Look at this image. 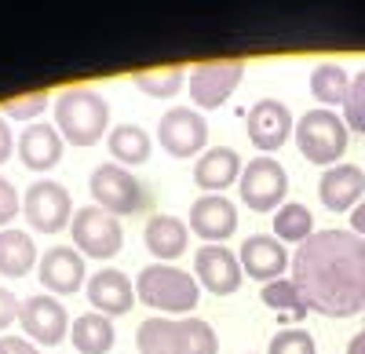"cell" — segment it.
Wrapping results in <instances>:
<instances>
[{"mask_svg": "<svg viewBox=\"0 0 365 354\" xmlns=\"http://www.w3.org/2000/svg\"><path fill=\"white\" fill-rule=\"evenodd\" d=\"M292 285L314 314H365V241L351 230H314L292 252Z\"/></svg>", "mask_w": 365, "mask_h": 354, "instance_id": "6da1fadb", "label": "cell"}, {"mask_svg": "<svg viewBox=\"0 0 365 354\" xmlns=\"http://www.w3.org/2000/svg\"><path fill=\"white\" fill-rule=\"evenodd\" d=\"M139 354H220V336L205 318H146L135 329Z\"/></svg>", "mask_w": 365, "mask_h": 354, "instance_id": "7a4b0ae2", "label": "cell"}, {"mask_svg": "<svg viewBox=\"0 0 365 354\" xmlns=\"http://www.w3.org/2000/svg\"><path fill=\"white\" fill-rule=\"evenodd\" d=\"M110 106L96 88H66L55 99V128L73 146H96L106 139Z\"/></svg>", "mask_w": 365, "mask_h": 354, "instance_id": "3957f363", "label": "cell"}, {"mask_svg": "<svg viewBox=\"0 0 365 354\" xmlns=\"http://www.w3.org/2000/svg\"><path fill=\"white\" fill-rule=\"evenodd\" d=\"M135 300L161 314H190L201 300V285L172 263H150L135 278Z\"/></svg>", "mask_w": 365, "mask_h": 354, "instance_id": "277c9868", "label": "cell"}, {"mask_svg": "<svg viewBox=\"0 0 365 354\" xmlns=\"http://www.w3.org/2000/svg\"><path fill=\"white\" fill-rule=\"evenodd\" d=\"M292 135H296L299 154L318 168L340 165V157L347 154V142H351V132L336 110H307L296 121Z\"/></svg>", "mask_w": 365, "mask_h": 354, "instance_id": "5b68a950", "label": "cell"}, {"mask_svg": "<svg viewBox=\"0 0 365 354\" xmlns=\"http://www.w3.org/2000/svg\"><path fill=\"white\" fill-rule=\"evenodd\" d=\"M88 190H91V197H96L99 209L110 212V216H117V219L120 216H135V212H143L146 204H150L146 187L135 179L128 168H120L113 161H106V165H99L96 172H91Z\"/></svg>", "mask_w": 365, "mask_h": 354, "instance_id": "8992f818", "label": "cell"}, {"mask_svg": "<svg viewBox=\"0 0 365 354\" xmlns=\"http://www.w3.org/2000/svg\"><path fill=\"white\" fill-rule=\"evenodd\" d=\"M70 238H73V249L81 256L110 259L125 245V227H120L117 216L103 212L99 204H81L70 219Z\"/></svg>", "mask_w": 365, "mask_h": 354, "instance_id": "52a82bcc", "label": "cell"}, {"mask_svg": "<svg viewBox=\"0 0 365 354\" xmlns=\"http://www.w3.org/2000/svg\"><path fill=\"white\" fill-rule=\"evenodd\" d=\"M237 190L252 212H278L289 197V172L274 157H252L241 172Z\"/></svg>", "mask_w": 365, "mask_h": 354, "instance_id": "ba28073f", "label": "cell"}, {"mask_svg": "<svg viewBox=\"0 0 365 354\" xmlns=\"http://www.w3.org/2000/svg\"><path fill=\"white\" fill-rule=\"evenodd\" d=\"M22 216L26 223L34 227L37 234H58V230H70L73 219V201L70 190L55 179H37L22 194Z\"/></svg>", "mask_w": 365, "mask_h": 354, "instance_id": "9c48e42d", "label": "cell"}, {"mask_svg": "<svg viewBox=\"0 0 365 354\" xmlns=\"http://www.w3.org/2000/svg\"><path fill=\"white\" fill-rule=\"evenodd\" d=\"M241 77H245V63L241 58H216V63H201L187 73V92L201 110H220L234 92H237V84Z\"/></svg>", "mask_w": 365, "mask_h": 354, "instance_id": "30bf717a", "label": "cell"}, {"mask_svg": "<svg viewBox=\"0 0 365 354\" xmlns=\"http://www.w3.org/2000/svg\"><path fill=\"white\" fill-rule=\"evenodd\" d=\"M19 321L29 343H44V347H58L70 336V311L58 303L48 292H37V296L22 300L19 307Z\"/></svg>", "mask_w": 365, "mask_h": 354, "instance_id": "8fae6325", "label": "cell"}, {"mask_svg": "<svg viewBox=\"0 0 365 354\" xmlns=\"http://www.w3.org/2000/svg\"><path fill=\"white\" fill-rule=\"evenodd\" d=\"M158 142L165 146V154H172L179 161H187L194 154H205V146H208V121H205V113L187 110V106L168 110L161 117V125H158Z\"/></svg>", "mask_w": 365, "mask_h": 354, "instance_id": "7c38bea8", "label": "cell"}, {"mask_svg": "<svg viewBox=\"0 0 365 354\" xmlns=\"http://www.w3.org/2000/svg\"><path fill=\"white\" fill-rule=\"evenodd\" d=\"M194 278L212 296H234L245 281V271H241L237 252H230L227 245H201L194 256Z\"/></svg>", "mask_w": 365, "mask_h": 354, "instance_id": "4fadbf2b", "label": "cell"}, {"mask_svg": "<svg viewBox=\"0 0 365 354\" xmlns=\"http://www.w3.org/2000/svg\"><path fill=\"white\" fill-rule=\"evenodd\" d=\"M296 121H292V110L282 99H259L249 106V139L256 150H263V157H270L274 150L292 139Z\"/></svg>", "mask_w": 365, "mask_h": 354, "instance_id": "5bb4252c", "label": "cell"}, {"mask_svg": "<svg viewBox=\"0 0 365 354\" xmlns=\"http://www.w3.org/2000/svg\"><path fill=\"white\" fill-rule=\"evenodd\" d=\"M237 259H241V271L256 281H278L285 274V267H292V256L289 249L274 238V234H252V238L241 241L237 249Z\"/></svg>", "mask_w": 365, "mask_h": 354, "instance_id": "9a60e30c", "label": "cell"}, {"mask_svg": "<svg viewBox=\"0 0 365 354\" xmlns=\"http://www.w3.org/2000/svg\"><path fill=\"white\" fill-rule=\"evenodd\" d=\"M37 278L48 288V296H73L84 285V256L70 245H55L41 256Z\"/></svg>", "mask_w": 365, "mask_h": 354, "instance_id": "2e32d148", "label": "cell"}, {"mask_svg": "<svg viewBox=\"0 0 365 354\" xmlns=\"http://www.w3.org/2000/svg\"><path fill=\"white\" fill-rule=\"evenodd\" d=\"M88 303L96 314H106L113 321L117 314H128L135 307V281L125 271L103 267L88 278Z\"/></svg>", "mask_w": 365, "mask_h": 354, "instance_id": "e0dca14e", "label": "cell"}, {"mask_svg": "<svg viewBox=\"0 0 365 354\" xmlns=\"http://www.w3.org/2000/svg\"><path fill=\"white\" fill-rule=\"evenodd\" d=\"M187 227L205 238L208 245H223L230 234L237 230V209L230 197H220V194H205L190 204V219Z\"/></svg>", "mask_w": 365, "mask_h": 354, "instance_id": "ac0fdd59", "label": "cell"}, {"mask_svg": "<svg viewBox=\"0 0 365 354\" xmlns=\"http://www.w3.org/2000/svg\"><path fill=\"white\" fill-rule=\"evenodd\" d=\"M318 197L329 212H354L365 201V172L358 165H332L318 179Z\"/></svg>", "mask_w": 365, "mask_h": 354, "instance_id": "d6986e66", "label": "cell"}, {"mask_svg": "<svg viewBox=\"0 0 365 354\" xmlns=\"http://www.w3.org/2000/svg\"><path fill=\"white\" fill-rule=\"evenodd\" d=\"M63 146L66 139L58 135L55 125H26L22 128V139L15 142V150H19V161L29 168V172H51L58 161H63Z\"/></svg>", "mask_w": 365, "mask_h": 354, "instance_id": "ffe728a7", "label": "cell"}, {"mask_svg": "<svg viewBox=\"0 0 365 354\" xmlns=\"http://www.w3.org/2000/svg\"><path fill=\"white\" fill-rule=\"evenodd\" d=\"M241 172H245V161L234 146H208L194 165V183L205 194H220L241 179Z\"/></svg>", "mask_w": 365, "mask_h": 354, "instance_id": "44dd1931", "label": "cell"}, {"mask_svg": "<svg viewBox=\"0 0 365 354\" xmlns=\"http://www.w3.org/2000/svg\"><path fill=\"white\" fill-rule=\"evenodd\" d=\"M143 241L150 249V256H158V263H172L187 252L190 245V227L175 219V216H154L143 230Z\"/></svg>", "mask_w": 365, "mask_h": 354, "instance_id": "7402d4cb", "label": "cell"}, {"mask_svg": "<svg viewBox=\"0 0 365 354\" xmlns=\"http://www.w3.org/2000/svg\"><path fill=\"white\" fill-rule=\"evenodd\" d=\"M41 263V252L26 230H0V278H26Z\"/></svg>", "mask_w": 365, "mask_h": 354, "instance_id": "603a6c76", "label": "cell"}, {"mask_svg": "<svg viewBox=\"0 0 365 354\" xmlns=\"http://www.w3.org/2000/svg\"><path fill=\"white\" fill-rule=\"evenodd\" d=\"M113 321L106 314H77L70 321V343L81 350V354H110L113 350Z\"/></svg>", "mask_w": 365, "mask_h": 354, "instance_id": "cb8c5ba5", "label": "cell"}, {"mask_svg": "<svg viewBox=\"0 0 365 354\" xmlns=\"http://www.w3.org/2000/svg\"><path fill=\"white\" fill-rule=\"evenodd\" d=\"M106 146H110V157H113V165H120V168H132V165H146V161H150V150H154V139H150V135H146L139 125H117V128H110Z\"/></svg>", "mask_w": 365, "mask_h": 354, "instance_id": "d4e9b609", "label": "cell"}, {"mask_svg": "<svg viewBox=\"0 0 365 354\" xmlns=\"http://www.w3.org/2000/svg\"><path fill=\"white\" fill-rule=\"evenodd\" d=\"M274 238H278L282 245H303L314 234V216L307 204H299V201H285L278 212H274Z\"/></svg>", "mask_w": 365, "mask_h": 354, "instance_id": "484cf974", "label": "cell"}, {"mask_svg": "<svg viewBox=\"0 0 365 354\" xmlns=\"http://www.w3.org/2000/svg\"><path fill=\"white\" fill-rule=\"evenodd\" d=\"M351 92V73L340 63H318L311 70V95L322 106H344Z\"/></svg>", "mask_w": 365, "mask_h": 354, "instance_id": "4316f807", "label": "cell"}, {"mask_svg": "<svg viewBox=\"0 0 365 354\" xmlns=\"http://www.w3.org/2000/svg\"><path fill=\"white\" fill-rule=\"evenodd\" d=\"M132 84L139 88L143 95H154V99H172L187 88V70L179 66H158V70H135Z\"/></svg>", "mask_w": 365, "mask_h": 354, "instance_id": "83f0119b", "label": "cell"}, {"mask_svg": "<svg viewBox=\"0 0 365 354\" xmlns=\"http://www.w3.org/2000/svg\"><path fill=\"white\" fill-rule=\"evenodd\" d=\"M259 300L270 307V311H282V314H289V318H307L311 314V307H307V300L299 296V288L292 285V278H278V281H270V285H263V292H259Z\"/></svg>", "mask_w": 365, "mask_h": 354, "instance_id": "f1b7e54d", "label": "cell"}, {"mask_svg": "<svg viewBox=\"0 0 365 354\" xmlns=\"http://www.w3.org/2000/svg\"><path fill=\"white\" fill-rule=\"evenodd\" d=\"M48 92H29V95H15V99H4L0 103V110H4L8 121H29L37 125V117L48 110Z\"/></svg>", "mask_w": 365, "mask_h": 354, "instance_id": "f546056e", "label": "cell"}, {"mask_svg": "<svg viewBox=\"0 0 365 354\" xmlns=\"http://www.w3.org/2000/svg\"><path fill=\"white\" fill-rule=\"evenodd\" d=\"M344 125L354 135H365V70H358L351 77V92L344 103Z\"/></svg>", "mask_w": 365, "mask_h": 354, "instance_id": "4dcf8cb0", "label": "cell"}, {"mask_svg": "<svg viewBox=\"0 0 365 354\" xmlns=\"http://www.w3.org/2000/svg\"><path fill=\"white\" fill-rule=\"evenodd\" d=\"M267 354H318V343L307 329H278L270 336Z\"/></svg>", "mask_w": 365, "mask_h": 354, "instance_id": "1f68e13d", "label": "cell"}, {"mask_svg": "<svg viewBox=\"0 0 365 354\" xmlns=\"http://www.w3.org/2000/svg\"><path fill=\"white\" fill-rule=\"evenodd\" d=\"M19 209H22V201H19L15 183L0 175V230H8V223L19 216Z\"/></svg>", "mask_w": 365, "mask_h": 354, "instance_id": "d6a6232c", "label": "cell"}, {"mask_svg": "<svg viewBox=\"0 0 365 354\" xmlns=\"http://www.w3.org/2000/svg\"><path fill=\"white\" fill-rule=\"evenodd\" d=\"M19 300H15V292L11 288H0V329H8L11 321H19Z\"/></svg>", "mask_w": 365, "mask_h": 354, "instance_id": "836d02e7", "label": "cell"}, {"mask_svg": "<svg viewBox=\"0 0 365 354\" xmlns=\"http://www.w3.org/2000/svg\"><path fill=\"white\" fill-rule=\"evenodd\" d=\"M15 154V135H11V125H8V117L0 113V165H4L8 157Z\"/></svg>", "mask_w": 365, "mask_h": 354, "instance_id": "e575fe53", "label": "cell"}, {"mask_svg": "<svg viewBox=\"0 0 365 354\" xmlns=\"http://www.w3.org/2000/svg\"><path fill=\"white\" fill-rule=\"evenodd\" d=\"M4 347H8V354H41L37 343H29L22 336H4Z\"/></svg>", "mask_w": 365, "mask_h": 354, "instance_id": "d590c367", "label": "cell"}, {"mask_svg": "<svg viewBox=\"0 0 365 354\" xmlns=\"http://www.w3.org/2000/svg\"><path fill=\"white\" fill-rule=\"evenodd\" d=\"M351 234H358V238L365 241V201H361L358 209L351 212Z\"/></svg>", "mask_w": 365, "mask_h": 354, "instance_id": "8d00e7d4", "label": "cell"}, {"mask_svg": "<svg viewBox=\"0 0 365 354\" xmlns=\"http://www.w3.org/2000/svg\"><path fill=\"white\" fill-rule=\"evenodd\" d=\"M347 354H365V314H361V333H354L347 343Z\"/></svg>", "mask_w": 365, "mask_h": 354, "instance_id": "74e56055", "label": "cell"}, {"mask_svg": "<svg viewBox=\"0 0 365 354\" xmlns=\"http://www.w3.org/2000/svg\"><path fill=\"white\" fill-rule=\"evenodd\" d=\"M0 354H8V347H4V336H0Z\"/></svg>", "mask_w": 365, "mask_h": 354, "instance_id": "f35d334b", "label": "cell"}]
</instances>
